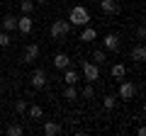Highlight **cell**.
I'll use <instances>...</instances> for the list:
<instances>
[{"label":"cell","mask_w":146,"mask_h":136,"mask_svg":"<svg viewBox=\"0 0 146 136\" xmlns=\"http://www.w3.org/2000/svg\"><path fill=\"white\" fill-rule=\"evenodd\" d=\"M68 22H71L73 27H85L90 22V12L85 10L83 5H73L71 12H68Z\"/></svg>","instance_id":"obj_1"},{"label":"cell","mask_w":146,"mask_h":136,"mask_svg":"<svg viewBox=\"0 0 146 136\" xmlns=\"http://www.w3.org/2000/svg\"><path fill=\"white\" fill-rule=\"evenodd\" d=\"M73 29V24L68 20H54V24H51V39H63V37H68V32Z\"/></svg>","instance_id":"obj_2"},{"label":"cell","mask_w":146,"mask_h":136,"mask_svg":"<svg viewBox=\"0 0 146 136\" xmlns=\"http://www.w3.org/2000/svg\"><path fill=\"white\" fill-rule=\"evenodd\" d=\"M83 78L88 80V83H95V80H100V66L93 61H83Z\"/></svg>","instance_id":"obj_3"},{"label":"cell","mask_w":146,"mask_h":136,"mask_svg":"<svg viewBox=\"0 0 146 136\" xmlns=\"http://www.w3.org/2000/svg\"><path fill=\"white\" fill-rule=\"evenodd\" d=\"M136 95V85L131 83V80H122L119 83V97L122 100H131Z\"/></svg>","instance_id":"obj_4"},{"label":"cell","mask_w":146,"mask_h":136,"mask_svg":"<svg viewBox=\"0 0 146 136\" xmlns=\"http://www.w3.org/2000/svg\"><path fill=\"white\" fill-rule=\"evenodd\" d=\"M17 29H20L22 34H29V32L34 29V20H32V15H22V17H17Z\"/></svg>","instance_id":"obj_5"},{"label":"cell","mask_w":146,"mask_h":136,"mask_svg":"<svg viewBox=\"0 0 146 136\" xmlns=\"http://www.w3.org/2000/svg\"><path fill=\"white\" fill-rule=\"evenodd\" d=\"M32 88H34V90L46 88V73H44L42 68H36L34 73H32Z\"/></svg>","instance_id":"obj_6"},{"label":"cell","mask_w":146,"mask_h":136,"mask_svg":"<svg viewBox=\"0 0 146 136\" xmlns=\"http://www.w3.org/2000/svg\"><path fill=\"white\" fill-rule=\"evenodd\" d=\"M100 10L105 15H117L119 12V3L117 0H100Z\"/></svg>","instance_id":"obj_7"},{"label":"cell","mask_w":146,"mask_h":136,"mask_svg":"<svg viewBox=\"0 0 146 136\" xmlns=\"http://www.w3.org/2000/svg\"><path fill=\"white\" fill-rule=\"evenodd\" d=\"M36 56H39V46H36V44H27V46H25V53H22V61H25V63H32V61H36Z\"/></svg>","instance_id":"obj_8"},{"label":"cell","mask_w":146,"mask_h":136,"mask_svg":"<svg viewBox=\"0 0 146 136\" xmlns=\"http://www.w3.org/2000/svg\"><path fill=\"white\" fill-rule=\"evenodd\" d=\"M102 46H105V51H117L119 49V37L117 34H105Z\"/></svg>","instance_id":"obj_9"},{"label":"cell","mask_w":146,"mask_h":136,"mask_svg":"<svg viewBox=\"0 0 146 136\" xmlns=\"http://www.w3.org/2000/svg\"><path fill=\"white\" fill-rule=\"evenodd\" d=\"M78 80H80V75L76 73V71H73L71 66H68V68H63V83H66V85H76Z\"/></svg>","instance_id":"obj_10"},{"label":"cell","mask_w":146,"mask_h":136,"mask_svg":"<svg viewBox=\"0 0 146 136\" xmlns=\"http://www.w3.org/2000/svg\"><path fill=\"white\" fill-rule=\"evenodd\" d=\"M98 39V29L95 27H83V32H80V42H95Z\"/></svg>","instance_id":"obj_11"},{"label":"cell","mask_w":146,"mask_h":136,"mask_svg":"<svg viewBox=\"0 0 146 136\" xmlns=\"http://www.w3.org/2000/svg\"><path fill=\"white\" fill-rule=\"evenodd\" d=\"M146 58V49H144V44H136L134 49H131V61L134 63H141Z\"/></svg>","instance_id":"obj_12"},{"label":"cell","mask_w":146,"mask_h":136,"mask_svg":"<svg viewBox=\"0 0 146 136\" xmlns=\"http://www.w3.org/2000/svg\"><path fill=\"white\" fill-rule=\"evenodd\" d=\"M71 66V58H68V53H56V56H54V68H68Z\"/></svg>","instance_id":"obj_13"},{"label":"cell","mask_w":146,"mask_h":136,"mask_svg":"<svg viewBox=\"0 0 146 136\" xmlns=\"http://www.w3.org/2000/svg\"><path fill=\"white\" fill-rule=\"evenodd\" d=\"M63 100H66V102H76V100H78L76 85H66V88H63Z\"/></svg>","instance_id":"obj_14"},{"label":"cell","mask_w":146,"mask_h":136,"mask_svg":"<svg viewBox=\"0 0 146 136\" xmlns=\"http://www.w3.org/2000/svg\"><path fill=\"white\" fill-rule=\"evenodd\" d=\"M110 73H112V78H115V80H122L127 75V66H124V63H115Z\"/></svg>","instance_id":"obj_15"},{"label":"cell","mask_w":146,"mask_h":136,"mask_svg":"<svg viewBox=\"0 0 146 136\" xmlns=\"http://www.w3.org/2000/svg\"><path fill=\"white\" fill-rule=\"evenodd\" d=\"M3 29H5V32H12V29H17V17H12V15H5V17H3Z\"/></svg>","instance_id":"obj_16"},{"label":"cell","mask_w":146,"mask_h":136,"mask_svg":"<svg viewBox=\"0 0 146 136\" xmlns=\"http://www.w3.org/2000/svg\"><path fill=\"white\" fill-rule=\"evenodd\" d=\"M58 131H61V126H58L56 121H46V124H44V134L46 136H56Z\"/></svg>","instance_id":"obj_17"},{"label":"cell","mask_w":146,"mask_h":136,"mask_svg":"<svg viewBox=\"0 0 146 136\" xmlns=\"http://www.w3.org/2000/svg\"><path fill=\"white\" fill-rule=\"evenodd\" d=\"M20 10H22V15H32V12H34V0H22Z\"/></svg>","instance_id":"obj_18"},{"label":"cell","mask_w":146,"mask_h":136,"mask_svg":"<svg viewBox=\"0 0 146 136\" xmlns=\"http://www.w3.org/2000/svg\"><path fill=\"white\" fill-rule=\"evenodd\" d=\"M27 112H29V117H32V119H42V117H44V110H42L39 105H32V107H27Z\"/></svg>","instance_id":"obj_19"},{"label":"cell","mask_w":146,"mask_h":136,"mask_svg":"<svg viewBox=\"0 0 146 136\" xmlns=\"http://www.w3.org/2000/svg\"><path fill=\"white\" fill-rule=\"evenodd\" d=\"M115 105H117V95H105V100H102L105 110H115Z\"/></svg>","instance_id":"obj_20"},{"label":"cell","mask_w":146,"mask_h":136,"mask_svg":"<svg viewBox=\"0 0 146 136\" xmlns=\"http://www.w3.org/2000/svg\"><path fill=\"white\" fill-rule=\"evenodd\" d=\"M105 61H107V53H105L102 49H98V51H93V63H98V66H102Z\"/></svg>","instance_id":"obj_21"},{"label":"cell","mask_w":146,"mask_h":136,"mask_svg":"<svg viewBox=\"0 0 146 136\" xmlns=\"http://www.w3.org/2000/svg\"><path fill=\"white\" fill-rule=\"evenodd\" d=\"M5 134H7V136H22V134H25V129H22L20 124H10V126L5 129Z\"/></svg>","instance_id":"obj_22"},{"label":"cell","mask_w":146,"mask_h":136,"mask_svg":"<svg viewBox=\"0 0 146 136\" xmlns=\"http://www.w3.org/2000/svg\"><path fill=\"white\" fill-rule=\"evenodd\" d=\"M80 95H83L85 100H93V97H95V88H93V83H88V85H85V88L80 90Z\"/></svg>","instance_id":"obj_23"},{"label":"cell","mask_w":146,"mask_h":136,"mask_svg":"<svg viewBox=\"0 0 146 136\" xmlns=\"http://www.w3.org/2000/svg\"><path fill=\"white\" fill-rule=\"evenodd\" d=\"M10 44H12V39H10V32H5V29H3V32H0V46L5 49V46H10Z\"/></svg>","instance_id":"obj_24"},{"label":"cell","mask_w":146,"mask_h":136,"mask_svg":"<svg viewBox=\"0 0 146 136\" xmlns=\"http://www.w3.org/2000/svg\"><path fill=\"white\" fill-rule=\"evenodd\" d=\"M15 112H17V114H25V112H27V102H25V100H17V102H15Z\"/></svg>","instance_id":"obj_25"},{"label":"cell","mask_w":146,"mask_h":136,"mask_svg":"<svg viewBox=\"0 0 146 136\" xmlns=\"http://www.w3.org/2000/svg\"><path fill=\"white\" fill-rule=\"evenodd\" d=\"M136 37H139V39L146 37V29H144V27H139V29H136Z\"/></svg>","instance_id":"obj_26"},{"label":"cell","mask_w":146,"mask_h":136,"mask_svg":"<svg viewBox=\"0 0 146 136\" xmlns=\"http://www.w3.org/2000/svg\"><path fill=\"white\" fill-rule=\"evenodd\" d=\"M36 3H42V5H44V3H49V0H36Z\"/></svg>","instance_id":"obj_27"}]
</instances>
